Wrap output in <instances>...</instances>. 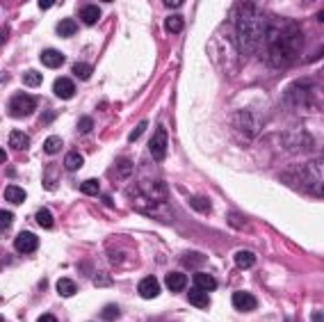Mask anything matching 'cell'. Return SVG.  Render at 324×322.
I'll list each match as a JSON object with an SVG mask.
<instances>
[{
  "label": "cell",
  "instance_id": "6da1fadb",
  "mask_svg": "<svg viewBox=\"0 0 324 322\" xmlns=\"http://www.w3.org/2000/svg\"><path fill=\"white\" fill-rule=\"evenodd\" d=\"M34 110H37V101L28 94H16L9 103V112L14 117H30Z\"/></svg>",
  "mask_w": 324,
  "mask_h": 322
},
{
  "label": "cell",
  "instance_id": "7a4b0ae2",
  "mask_svg": "<svg viewBox=\"0 0 324 322\" xmlns=\"http://www.w3.org/2000/svg\"><path fill=\"white\" fill-rule=\"evenodd\" d=\"M148 149H151L153 160H162V158H165V153H167V130L165 128L155 130V135L151 137V142H148Z\"/></svg>",
  "mask_w": 324,
  "mask_h": 322
},
{
  "label": "cell",
  "instance_id": "3957f363",
  "mask_svg": "<svg viewBox=\"0 0 324 322\" xmlns=\"http://www.w3.org/2000/svg\"><path fill=\"white\" fill-rule=\"evenodd\" d=\"M14 247H16V251H21V254H30V251H34V249L39 247V238L32 236L30 231H23L16 236Z\"/></svg>",
  "mask_w": 324,
  "mask_h": 322
},
{
  "label": "cell",
  "instance_id": "277c9868",
  "mask_svg": "<svg viewBox=\"0 0 324 322\" xmlns=\"http://www.w3.org/2000/svg\"><path fill=\"white\" fill-rule=\"evenodd\" d=\"M233 306L235 309H238V311H242V313H247V311H254V309H256V297H254V295L251 293H245V290H240V293H235L233 295Z\"/></svg>",
  "mask_w": 324,
  "mask_h": 322
},
{
  "label": "cell",
  "instance_id": "5b68a950",
  "mask_svg": "<svg viewBox=\"0 0 324 322\" xmlns=\"http://www.w3.org/2000/svg\"><path fill=\"white\" fill-rule=\"evenodd\" d=\"M53 91H55V96L57 98H71L75 96V85H73V80L71 78H57L55 82H53Z\"/></svg>",
  "mask_w": 324,
  "mask_h": 322
},
{
  "label": "cell",
  "instance_id": "8992f818",
  "mask_svg": "<svg viewBox=\"0 0 324 322\" xmlns=\"http://www.w3.org/2000/svg\"><path fill=\"white\" fill-rule=\"evenodd\" d=\"M139 295H142L144 300H153L160 295V283L155 277H146L139 281Z\"/></svg>",
  "mask_w": 324,
  "mask_h": 322
},
{
  "label": "cell",
  "instance_id": "52a82bcc",
  "mask_svg": "<svg viewBox=\"0 0 324 322\" xmlns=\"http://www.w3.org/2000/svg\"><path fill=\"white\" fill-rule=\"evenodd\" d=\"M188 300H190V304L196 306V309H208V306H210V297H208V290L199 288V286H196L194 290H190V293H188Z\"/></svg>",
  "mask_w": 324,
  "mask_h": 322
},
{
  "label": "cell",
  "instance_id": "ba28073f",
  "mask_svg": "<svg viewBox=\"0 0 324 322\" xmlns=\"http://www.w3.org/2000/svg\"><path fill=\"white\" fill-rule=\"evenodd\" d=\"M165 283H167V288L169 290L181 293V290H185V286H188V277H185L183 272H169L165 277Z\"/></svg>",
  "mask_w": 324,
  "mask_h": 322
},
{
  "label": "cell",
  "instance_id": "9c48e42d",
  "mask_svg": "<svg viewBox=\"0 0 324 322\" xmlns=\"http://www.w3.org/2000/svg\"><path fill=\"white\" fill-rule=\"evenodd\" d=\"M41 64L48 69H57L64 64V55L60 51H55V48H48V51L41 53Z\"/></svg>",
  "mask_w": 324,
  "mask_h": 322
},
{
  "label": "cell",
  "instance_id": "30bf717a",
  "mask_svg": "<svg viewBox=\"0 0 324 322\" xmlns=\"http://www.w3.org/2000/svg\"><path fill=\"white\" fill-rule=\"evenodd\" d=\"M78 16L82 18V23L94 25V23H98V18H101V7H98V5H82V7H80Z\"/></svg>",
  "mask_w": 324,
  "mask_h": 322
},
{
  "label": "cell",
  "instance_id": "8fae6325",
  "mask_svg": "<svg viewBox=\"0 0 324 322\" xmlns=\"http://www.w3.org/2000/svg\"><path fill=\"white\" fill-rule=\"evenodd\" d=\"M30 144V137L23 133V130H11L9 133V147L14 151H25Z\"/></svg>",
  "mask_w": 324,
  "mask_h": 322
},
{
  "label": "cell",
  "instance_id": "7c38bea8",
  "mask_svg": "<svg viewBox=\"0 0 324 322\" xmlns=\"http://www.w3.org/2000/svg\"><path fill=\"white\" fill-rule=\"evenodd\" d=\"M55 32L60 34V37H64V39H68V37H73V34L78 32V23H75L73 18H62V21L57 23Z\"/></svg>",
  "mask_w": 324,
  "mask_h": 322
},
{
  "label": "cell",
  "instance_id": "4fadbf2b",
  "mask_svg": "<svg viewBox=\"0 0 324 322\" xmlns=\"http://www.w3.org/2000/svg\"><path fill=\"white\" fill-rule=\"evenodd\" d=\"M5 199L9 201V204H23L25 201V190L18 185H7L5 187Z\"/></svg>",
  "mask_w": 324,
  "mask_h": 322
},
{
  "label": "cell",
  "instance_id": "5bb4252c",
  "mask_svg": "<svg viewBox=\"0 0 324 322\" xmlns=\"http://www.w3.org/2000/svg\"><path fill=\"white\" fill-rule=\"evenodd\" d=\"M194 283H196L199 288L208 290V293L217 288V279H212L210 274H205V272H196V274H194Z\"/></svg>",
  "mask_w": 324,
  "mask_h": 322
},
{
  "label": "cell",
  "instance_id": "9a60e30c",
  "mask_svg": "<svg viewBox=\"0 0 324 322\" xmlns=\"http://www.w3.org/2000/svg\"><path fill=\"white\" fill-rule=\"evenodd\" d=\"M82 162H85V160H82V156H80L78 151H71L66 158H64V167L71 171H78L80 167H82Z\"/></svg>",
  "mask_w": 324,
  "mask_h": 322
},
{
  "label": "cell",
  "instance_id": "2e32d148",
  "mask_svg": "<svg viewBox=\"0 0 324 322\" xmlns=\"http://www.w3.org/2000/svg\"><path fill=\"white\" fill-rule=\"evenodd\" d=\"M55 288L62 297H71V295H75V283L71 281V279H60V281L55 283Z\"/></svg>",
  "mask_w": 324,
  "mask_h": 322
},
{
  "label": "cell",
  "instance_id": "e0dca14e",
  "mask_svg": "<svg viewBox=\"0 0 324 322\" xmlns=\"http://www.w3.org/2000/svg\"><path fill=\"white\" fill-rule=\"evenodd\" d=\"M256 263V256L251 254V251H238L235 254V265L238 267H251Z\"/></svg>",
  "mask_w": 324,
  "mask_h": 322
},
{
  "label": "cell",
  "instance_id": "ac0fdd59",
  "mask_svg": "<svg viewBox=\"0 0 324 322\" xmlns=\"http://www.w3.org/2000/svg\"><path fill=\"white\" fill-rule=\"evenodd\" d=\"M41 74L39 71H25V74H23V85L25 87H39L41 85Z\"/></svg>",
  "mask_w": 324,
  "mask_h": 322
},
{
  "label": "cell",
  "instance_id": "d6986e66",
  "mask_svg": "<svg viewBox=\"0 0 324 322\" xmlns=\"http://www.w3.org/2000/svg\"><path fill=\"white\" fill-rule=\"evenodd\" d=\"M34 220H37V224H39V226H44V229H53V213H51V210L41 208Z\"/></svg>",
  "mask_w": 324,
  "mask_h": 322
},
{
  "label": "cell",
  "instance_id": "ffe728a7",
  "mask_svg": "<svg viewBox=\"0 0 324 322\" xmlns=\"http://www.w3.org/2000/svg\"><path fill=\"white\" fill-rule=\"evenodd\" d=\"M183 25H185L183 16H167V21H165V28L169 30V32H181Z\"/></svg>",
  "mask_w": 324,
  "mask_h": 322
},
{
  "label": "cell",
  "instance_id": "44dd1931",
  "mask_svg": "<svg viewBox=\"0 0 324 322\" xmlns=\"http://www.w3.org/2000/svg\"><path fill=\"white\" fill-rule=\"evenodd\" d=\"M98 190H101V187H98V181H94V178H89V181H85L80 185V192L87 194V197H96Z\"/></svg>",
  "mask_w": 324,
  "mask_h": 322
},
{
  "label": "cell",
  "instance_id": "7402d4cb",
  "mask_svg": "<svg viewBox=\"0 0 324 322\" xmlns=\"http://www.w3.org/2000/svg\"><path fill=\"white\" fill-rule=\"evenodd\" d=\"M73 74H75V78L87 80L91 76V67L89 64H85V62H75L73 64Z\"/></svg>",
  "mask_w": 324,
  "mask_h": 322
},
{
  "label": "cell",
  "instance_id": "603a6c76",
  "mask_svg": "<svg viewBox=\"0 0 324 322\" xmlns=\"http://www.w3.org/2000/svg\"><path fill=\"white\" fill-rule=\"evenodd\" d=\"M60 149H62V140H60V137H48V140H46V144H44L46 153H57Z\"/></svg>",
  "mask_w": 324,
  "mask_h": 322
},
{
  "label": "cell",
  "instance_id": "cb8c5ba5",
  "mask_svg": "<svg viewBox=\"0 0 324 322\" xmlns=\"http://www.w3.org/2000/svg\"><path fill=\"white\" fill-rule=\"evenodd\" d=\"M11 217H14V215H11L9 210H2V213H0V229H2V233L11 226Z\"/></svg>",
  "mask_w": 324,
  "mask_h": 322
},
{
  "label": "cell",
  "instance_id": "d4e9b609",
  "mask_svg": "<svg viewBox=\"0 0 324 322\" xmlns=\"http://www.w3.org/2000/svg\"><path fill=\"white\" fill-rule=\"evenodd\" d=\"M91 126H94V121H91L89 117H82V119L78 121V133H89Z\"/></svg>",
  "mask_w": 324,
  "mask_h": 322
},
{
  "label": "cell",
  "instance_id": "484cf974",
  "mask_svg": "<svg viewBox=\"0 0 324 322\" xmlns=\"http://www.w3.org/2000/svg\"><path fill=\"white\" fill-rule=\"evenodd\" d=\"M144 128H146V124H139V128H137L135 133H132V135H130V140H137V137H139V133H142Z\"/></svg>",
  "mask_w": 324,
  "mask_h": 322
},
{
  "label": "cell",
  "instance_id": "4316f807",
  "mask_svg": "<svg viewBox=\"0 0 324 322\" xmlns=\"http://www.w3.org/2000/svg\"><path fill=\"white\" fill-rule=\"evenodd\" d=\"M41 320H44V322H57V318L51 316V313H46V316H41Z\"/></svg>",
  "mask_w": 324,
  "mask_h": 322
},
{
  "label": "cell",
  "instance_id": "83f0119b",
  "mask_svg": "<svg viewBox=\"0 0 324 322\" xmlns=\"http://www.w3.org/2000/svg\"><path fill=\"white\" fill-rule=\"evenodd\" d=\"M165 5H167V7H169V9H174V7H181V2H174V0H167Z\"/></svg>",
  "mask_w": 324,
  "mask_h": 322
}]
</instances>
